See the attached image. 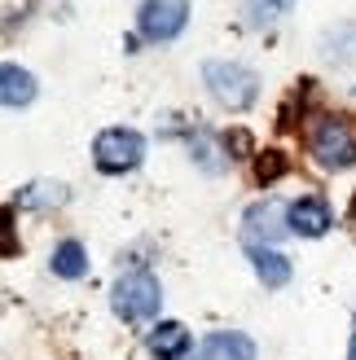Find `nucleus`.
Returning <instances> with one entry per match:
<instances>
[{"label": "nucleus", "mask_w": 356, "mask_h": 360, "mask_svg": "<svg viewBox=\"0 0 356 360\" xmlns=\"http://www.w3.org/2000/svg\"><path fill=\"white\" fill-rule=\"evenodd\" d=\"M308 154L317 158V167L343 172L356 163V123L352 115H322L308 128Z\"/></svg>", "instance_id": "1"}, {"label": "nucleus", "mask_w": 356, "mask_h": 360, "mask_svg": "<svg viewBox=\"0 0 356 360\" xmlns=\"http://www.w3.org/2000/svg\"><path fill=\"white\" fill-rule=\"evenodd\" d=\"M203 84L224 110H251L255 97H260V75L242 62H207Z\"/></svg>", "instance_id": "2"}, {"label": "nucleus", "mask_w": 356, "mask_h": 360, "mask_svg": "<svg viewBox=\"0 0 356 360\" xmlns=\"http://www.w3.org/2000/svg\"><path fill=\"white\" fill-rule=\"evenodd\" d=\"M110 303L123 321H154L158 316V303H163V290H158V277L150 268H128L115 290H110Z\"/></svg>", "instance_id": "3"}, {"label": "nucleus", "mask_w": 356, "mask_h": 360, "mask_svg": "<svg viewBox=\"0 0 356 360\" xmlns=\"http://www.w3.org/2000/svg\"><path fill=\"white\" fill-rule=\"evenodd\" d=\"M141 158H146V136H141L136 128H106L93 141V163L106 176L132 172V167H141Z\"/></svg>", "instance_id": "4"}, {"label": "nucleus", "mask_w": 356, "mask_h": 360, "mask_svg": "<svg viewBox=\"0 0 356 360\" xmlns=\"http://www.w3.org/2000/svg\"><path fill=\"white\" fill-rule=\"evenodd\" d=\"M185 22H189V0H141L136 9V27L154 44L176 40L185 31Z\"/></svg>", "instance_id": "5"}, {"label": "nucleus", "mask_w": 356, "mask_h": 360, "mask_svg": "<svg viewBox=\"0 0 356 360\" xmlns=\"http://www.w3.org/2000/svg\"><path fill=\"white\" fill-rule=\"evenodd\" d=\"M286 202H277V198H264V202H251L246 207V215H242V238H246V246H273V242H281L291 233V224H286Z\"/></svg>", "instance_id": "6"}, {"label": "nucleus", "mask_w": 356, "mask_h": 360, "mask_svg": "<svg viewBox=\"0 0 356 360\" xmlns=\"http://www.w3.org/2000/svg\"><path fill=\"white\" fill-rule=\"evenodd\" d=\"M286 224L295 238H326L330 224H334V215H330V202L322 193H304V198H295L291 211H286Z\"/></svg>", "instance_id": "7"}, {"label": "nucleus", "mask_w": 356, "mask_h": 360, "mask_svg": "<svg viewBox=\"0 0 356 360\" xmlns=\"http://www.w3.org/2000/svg\"><path fill=\"white\" fill-rule=\"evenodd\" d=\"M198 360H255V343L242 330H216L203 338Z\"/></svg>", "instance_id": "8"}, {"label": "nucleus", "mask_w": 356, "mask_h": 360, "mask_svg": "<svg viewBox=\"0 0 356 360\" xmlns=\"http://www.w3.org/2000/svg\"><path fill=\"white\" fill-rule=\"evenodd\" d=\"M189 330L181 326V321H158V326L150 330V356L154 360H185L189 356Z\"/></svg>", "instance_id": "9"}, {"label": "nucleus", "mask_w": 356, "mask_h": 360, "mask_svg": "<svg viewBox=\"0 0 356 360\" xmlns=\"http://www.w3.org/2000/svg\"><path fill=\"white\" fill-rule=\"evenodd\" d=\"M31 101H35V75L18 62H0V105L18 110V105H31Z\"/></svg>", "instance_id": "10"}, {"label": "nucleus", "mask_w": 356, "mask_h": 360, "mask_svg": "<svg viewBox=\"0 0 356 360\" xmlns=\"http://www.w3.org/2000/svg\"><path fill=\"white\" fill-rule=\"evenodd\" d=\"M246 255H251L255 277H260L264 285H269V290H281V285L291 281V259L281 255V250H273V246H251Z\"/></svg>", "instance_id": "11"}, {"label": "nucleus", "mask_w": 356, "mask_h": 360, "mask_svg": "<svg viewBox=\"0 0 356 360\" xmlns=\"http://www.w3.org/2000/svg\"><path fill=\"white\" fill-rule=\"evenodd\" d=\"M49 268H53V277H66V281H80L88 273V250L75 242V238H66L53 246V255H49Z\"/></svg>", "instance_id": "12"}, {"label": "nucleus", "mask_w": 356, "mask_h": 360, "mask_svg": "<svg viewBox=\"0 0 356 360\" xmlns=\"http://www.w3.org/2000/svg\"><path fill=\"white\" fill-rule=\"evenodd\" d=\"M66 198H70V189L58 185V180H35V185L18 189V207H27V211H49V207H62Z\"/></svg>", "instance_id": "13"}, {"label": "nucleus", "mask_w": 356, "mask_h": 360, "mask_svg": "<svg viewBox=\"0 0 356 360\" xmlns=\"http://www.w3.org/2000/svg\"><path fill=\"white\" fill-rule=\"evenodd\" d=\"M295 0H242V13L251 27H273L281 13H291Z\"/></svg>", "instance_id": "14"}, {"label": "nucleus", "mask_w": 356, "mask_h": 360, "mask_svg": "<svg viewBox=\"0 0 356 360\" xmlns=\"http://www.w3.org/2000/svg\"><path fill=\"white\" fill-rule=\"evenodd\" d=\"M286 172H291V158L281 154V150H260L255 154V180H260L264 189H269L273 180H281Z\"/></svg>", "instance_id": "15"}, {"label": "nucleus", "mask_w": 356, "mask_h": 360, "mask_svg": "<svg viewBox=\"0 0 356 360\" xmlns=\"http://www.w3.org/2000/svg\"><path fill=\"white\" fill-rule=\"evenodd\" d=\"M189 146H193V158L203 163V172H220V167H224V158H216V146H211V132H207V128L193 132Z\"/></svg>", "instance_id": "16"}, {"label": "nucleus", "mask_w": 356, "mask_h": 360, "mask_svg": "<svg viewBox=\"0 0 356 360\" xmlns=\"http://www.w3.org/2000/svg\"><path fill=\"white\" fill-rule=\"evenodd\" d=\"M220 146L224 150H234V158H255L260 150H255V141H251V132L246 128H234V132H224L220 136Z\"/></svg>", "instance_id": "17"}, {"label": "nucleus", "mask_w": 356, "mask_h": 360, "mask_svg": "<svg viewBox=\"0 0 356 360\" xmlns=\"http://www.w3.org/2000/svg\"><path fill=\"white\" fill-rule=\"evenodd\" d=\"M18 255V233H13V207H0V259Z\"/></svg>", "instance_id": "18"}, {"label": "nucleus", "mask_w": 356, "mask_h": 360, "mask_svg": "<svg viewBox=\"0 0 356 360\" xmlns=\"http://www.w3.org/2000/svg\"><path fill=\"white\" fill-rule=\"evenodd\" d=\"M31 9H35V0H0V31H5V27H18Z\"/></svg>", "instance_id": "19"}, {"label": "nucleus", "mask_w": 356, "mask_h": 360, "mask_svg": "<svg viewBox=\"0 0 356 360\" xmlns=\"http://www.w3.org/2000/svg\"><path fill=\"white\" fill-rule=\"evenodd\" d=\"M348 360H356V330H352V343H348Z\"/></svg>", "instance_id": "20"}]
</instances>
